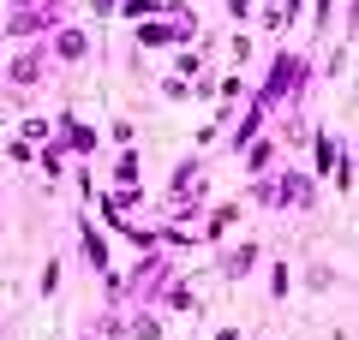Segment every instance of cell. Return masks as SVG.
<instances>
[{
    "label": "cell",
    "instance_id": "d6986e66",
    "mask_svg": "<svg viewBox=\"0 0 359 340\" xmlns=\"http://www.w3.org/2000/svg\"><path fill=\"white\" fill-rule=\"evenodd\" d=\"M36 167H42L48 179H60V173H66V150H60V143H36Z\"/></svg>",
    "mask_w": 359,
    "mask_h": 340
},
{
    "label": "cell",
    "instance_id": "5b68a950",
    "mask_svg": "<svg viewBox=\"0 0 359 340\" xmlns=\"http://www.w3.org/2000/svg\"><path fill=\"white\" fill-rule=\"evenodd\" d=\"M180 197H210L204 191V162H198V155L174 162V173H168V203H180Z\"/></svg>",
    "mask_w": 359,
    "mask_h": 340
},
{
    "label": "cell",
    "instance_id": "d4e9b609",
    "mask_svg": "<svg viewBox=\"0 0 359 340\" xmlns=\"http://www.w3.org/2000/svg\"><path fill=\"white\" fill-rule=\"evenodd\" d=\"M108 138H114L120 150H132V143H138V126H132V120H114V126H108Z\"/></svg>",
    "mask_w": 359,
    "mask_h": 340
},
{
    "label": "cell",
    "instance_id": "277c9868",
    "mask_svg": "<svg viewBox=\"0 0 359 340\" xmlns=\"http://www.w3.org/2000/svg\"><path fill=\"white\" fill-rule=\"evenodd\" d=\"M54 143H60V150L72 155V162H90V155L102 150V132H96L90 120H78V113L66 108L60 120H54Z\"/></svg>",
    "mask_w": 359,
    "mask_h": 340
},
{
    "label": "cell",
    "instance_id": "7402d4cb",
    "mask_svg": "<svg viewBox=\"0 0 359 340\" xmlns=\"http://www.w3.org/2000/svg\"><path fill=\"white\" fill-rule=\"evenodd\" d=\"M36 292H42V299H54V292H60V257H48V263H42V275H36Z\"/></svg>",
    "mask_w": 359,
    "mask_h": 340
},
{
    "label": "cell",
    "instance_id": "30bf717a",
    "mask_svg": "<svg viewBox=\"0 0 359 340\" xmlns=\"http://www.w3.org/2000/svg\"><path fill=\"white\" fill-rule=\"evenodd\" d=\"M78 257H84V263L96 269V275L108 269V239H102V233H96L90 221H78Z\"/></svg>",
    "mask_w": 359,
    "mask_h": 340
},
{
    "label": "cell",
    "instance_id": "7c38bea8",
    "mask_svg": "<svg viewBox=\"0 0 359 340\" xmlns=\"http://www.w3.org/2000/svg\"><path fill=\"white\" fill-rule=\"evenodd\" d=\"M132 42H138V48H174V30H168V18H138Z\"/></svg>",
    "mask_w": 359,
    "mask_h": 340
},
{
    "label": "cell",
    "instance_id": "ac0fdd59",
    "mask_svg": "<svg viewBox=\"0 0 359 340\" xmlns=\"http://www.w3.org/2000/svg\"><path fill=\"white\" fill-rule=\"evenodd\" d=\"M162 6H168V0H120L114 13L126 18V24H138V18H162Z\"/></svg>",
    "mask_w": 359,
    "mask_h": 340
},
{
    "label": "cell",
    "instance_id": "52a82bcc",
    "mask_svg": "<svg viewBox=\"0 0 359 340\" xmlns=\"http://www.w3.org/2000/svg\"><path fill=\"white\" fill-rule=\"evenodd\" d=\"M240 221V203H204V227H198V245H216V239H228V227Z\"/></svg>",
    "mask_w": 359,
    "mask_h": 340
},
{
    "label": "cell",
    "instance_id": "1f68e13d",
    "mask_svg": "<svg viewBox=\"0 0 359 340\" xmlns=\"http://www.w3.org/2000/svg\"><path fill=\"white\" fill-rule=\"evenodd\" d=\"M72 340H102V334H96V328H84V334H72Z\"/></svg>",
    "mask_w": 359,
    "mask_h": 340
},
{
    "label": "cell",
    "instance_id": "603a6c76",
    "mask_svg": "<svg viewBox=\"0 0 359 340\" xmlns=\"http://www.w3.org/2000/svg\"><path fill=\"white\" fill-rule=\"evenodd\" d=\"M6 162H18V167H30V162H36V143H25V138H13V143H6Z\"/></svg>",
    "mask_w": 359,
    "mask_h": 340
},
{
    "label": "cell",
    "instance_id": "6da1fadb",
    "mask_svg": "<svg viewBox=\"0 0 359 340\" xmlns=\"http://www.w3.org/2000/svg\"><path fill=\"white\" fill-rule=\"evenodd\" d=\"M318 185L323 179H311V167H282L276 179L257 173L252 179V203L257 209H311V203H318Z\"/></svg>",
    "mask_w": 359,
    "mask_h": 340
},
{
    "label": "cell",
    "instance_id": "484cf974",
    "mask_svg": "<svg viewBox=\"0 0 359 340\" xmlns=\"http://www.w3.org/2000/svg\"><path fill=\"white\" fill-rule=\"evenodd\" d=\"M306 287H311V292H335V269H323V263H318V269L306 275Z\"/></svg>",
    "mask_w": 359,
    "mask_h": 340
},
{
    "label": "cell",
    "instance_id": "44dd1931",
    "mask_svg": "<svg viewBox=\"0 0 359 340\" xmlns=\"http://www.w3.org/2000/svg\"><path fill=\"white\" fill-rule=\"evenodd\" d=\"M18 138L25 143H54V120H36V113H30L25 126H18Z\"/></svg>",
    "mask_w": 359,
    "mask_h": 340
},
{
    "label": "cell",
    "instance_id": "4dcf8cb0",
    "mask_svg": "<svg viewBox=\"0 0 359 340\" xmlns=\"http://www.w3.org/2000/svg\"><path fill=\"white\" fill-rule=\"evenodd\" d=\"M216 340H240V328H222V334H216Z\"/></svg>",
    "mask_w": 359,
    "mask_h": 340
},
{
    "label": "cell",
    "instance_id": "4fadbf2b",
    "mask_svg": "<svg viewBox=\"0 0 359 340\" xmlns=\"http://www.w3.org/2000/svg\"><path fill=\"white\" fill-rule=\"evenodd\" d=\"M126 340H162V316L132 304V311H126Z\"/></svg>",
    "mask_w": 359,
    "mask_h": 340
},
{
    "label": "cell",
    "instance_id": "8992f818",
    "mask_svg": "<svg viewBox=\"0 0 359 340\" xmlns=\"http://www.w3.org/2000/svg\"><path fill=\"white\" fill-rule=\"evenodd\" d=\"M257 257H264V245H257V239H233V251H222V281L240 287V281L257 269Z\"/></svg>",
    "mask_w": 359,
    "mask_h": 340
},
{
    "label": "cell",
    "instance_id": "e0dca14e",
    "mask_svg": "<svg viewBox=\"0 0 359 340\" xmlns=\"http://www.w3.org/2000/svg\"><path fill=\"white\" fill-rule=\"evenodd\" d=\"M114 185H144V162H138V150H120V155H114Z\"/></svg>",
    "mask_w": 359,
    "mask_h": 340
},
{
    "label": "cell",
    "instance_id": "ba28073f",
    "mask_svg": "<svg viewBox=\"0 0 359 340\" xmlns=\"http://www.w3.org/2000/svg\"><path fill=\"white\" fill-rule=\"evenodd\" d=\"M144 292H150L168 316H192V311H198V292L186 287V281H162V287H144Z\"/></svg>",
    "mask_w": 359,
    "mask_h": 340
},
{
    "label": "cell",
    "instance_id": "9a60e30c",
    "mask_svg": "<svg viewBox=\"0 0 359 340\" xmlns=\"http://www.w3.org/2000/svg\"><path fill=\"white\" fill-rule=\"evenodd\" d=\"M138 203H144V185H114V191H108V197H102V215H108V221H114V215L138 209Z\"/></svg>",
    "mask_w": 359,
    "mask_h": 340
},
{
    "label": "cell",
    "instance_id": "3957f363",
    "mask_svg": "<svg viewBox=\"0 0 359 340\" xmlns=\"http://www.w3.org/2000/svg\"><path fill=\"white\" fill-rule=\"evenodd\" d=\"M42 48H48L54 66H90V48H96V36H90L84 24H54L48 36H42Z\"/></svg>",
    "mask_w": 359,
    "mask_h": 340
},
{
    "label": "cell",
    "instance_id": "ffe728a7",
    "mask_svg": "<svg viewBox=\"0 0 359 340\" xmlns=\"http://www.w3.org/2000/svg\"><path fill=\"white\" fill-rule=\"evenodd\" d=\"M198 72H204V54H198V48H174V78H186V84H192Z\"/></svg>",
    "mask_w": 359,
    "mask_h": 340
},
{
    "label": "cell",
    "instance_id": "f1b7e54d",
    "mask_svg": "<svg viewBox=\"0 0 359 340\" xmlns=\"http://www.w3.org/2000/svg\"><path fill=\"white\" fill-rule=\"evenodd\" d=\"M6 13H36V6H48V0H0Z\"/></svg>",
    "mask_w": 359,
    "mask_h": 340
},
{
    "label": "cell",
    "instance_id": "4316f807",
    "mask_svg": "<svg viewBox=\"0 0 359 340\" xmlns=\"http://www.w3.org/2000/svg\"><path fill=\"white\" fill-rule=\"evenodd\" d=\"M222 6H228V18H233V24H245V18L257 13V0H222Z\"/></svg>",
    "mask_w": 359,
    "mask_h": 340
},
{
    "label": "cell",
    "instance_id": "f546056e",
    "mask_svg": "<svg viewBox=\"0 0 359 340\" xmlns=\"http://www.w3.org/2000/svg\"><path fill=\"white\" fill-rule=\"evenodd\" d=\"M84 6H90L96 18H114V6H120V0H84Z\"/></svg>",
    "mask_w": 359,
    "mask_h": 340
},
{
    "label": "cell",
    "instance_id": "9c48e42d",
    "mask_svg": "<svg viewBox=\"0 0 359 340\" xmlns=\"http://www.w3.org/2000/svg\"><path fill=\"white\" fill-rule=\"evenodd\" d=\"M276 155H282V143H276V132H269V138H264V132H257V138L252 143H245V173H269V167H276Z\"/></svg>",
    "mask_w": 359,
    "mask_h": 340
},
{
    "label": "cell",
    "instance_id": "d6a6232c",
    "mask_svg": "<svg viewBox=\"0 0 359 340\" xmlns=\"http://www.w3.org/2000/svg\"><path fill=\"white\" fill-rule=\"evenodd\" d=\"M0 227H6V197H0Z\"/></svg>",
    "mask_w": 359,
    "mask_h": 340
},
{
    "label": "cell",
    "instance_id": "cb8c5ba5",
    "mask_svg": "<svg viewBox=\"0 0 359 340\" xmlns=\"http://www.w3.org/2000/svg\"><path fill=\"white\" fill-rule=\"evenodd\" d=\"M162 96H168V101H192V84H186V78H174V72H168V78H162Z\"/></svg>",
    "mask_w": 359,
    "mask_h": 340
},
{
    "label": "cell",
    "instance_id": "5bb4252c",
    "mask_svg": "<svg viewBox=\"0 0 359 340\" xmlns=\"http://www.w3.org/2000/svg\"><path fill=\"white\" fill-rule=\"evenodd\" d=\"M264 120H269V113H264V108H257V101H252V108L240 113V126H233V138H228V150H245V143H252L257 132H264Z\"/></svg>",
    "mask_w": 359,
    "mask_h": 340
},
{
    "label": "cell",
    "instance_id": "8fae6325",
    "mask_svg": "<svg viewBox=\"0 0 359 340\" xmlns=\"http://www.w3.org/2000/svg\"><path fill=\"white\" fill-rule=\"evenodd\" d=\"M335 162H341V138L318 132V138H311V179H323V173H330Z\"/></svg>",
    "mask_w": 359,
    "mask_h": 340
},
{
    "label": "cell",
    "instance_id": "83f0119b",
    "mask_svg": "<svg viewBox=\"0 0 359 340\" xmlns=\"http://www.w3.org/2000/svg\"><path fill=\"white\" fill-rule=\"evenodd\" d=\"M330 18H335V0H311V24L330 30Z\"/></svg>",
    "mask_w": 359,
    "mask_h": 340
},
{
    "label": "cell",
    "instance_id": "7a4b0ae2",
    "mask_svg": "<svg viewBox=\"0 0 359 340\" xmlns=\"http://www.w3.org/2000/svg\"><path fill=\"white\" fill-rule=\"evenodd\" d=\"M48 72H54L48 48H42V42H18V48L6 54V66H0V84L6 90H42Z\"/></svg>",
    "mask_w": 359,
    "mask_h": 340
},
{
    "label": "cell",
    "instance_id": "836d02e7",
    "mask_svg": "<svg viewBox=\"0 0 359 340\" xmlns=\"http://www.w3.org/2000/svg\"><path fill=\"white\" fill-rule=\"evenodd\" d=\"M0 42H6V24H0Z\"/></svg>",
    "mask_w": 359,
    "mask_h": 340
},
{
    "label": "cell",
    "instance_id": "2e32d148",
    "mask_svg": "<svg viewBox=\"0 0 359 340\" xmlns=\"http://www.w3.org/2000/svg\"><path fill=\"white\" fill-rule=\"evenodd\" d=\"M264 292H269V299H276V304H282V299H287V292H294V269H287V263H282V257H276V263H269V269H264Z\"/></svg>",
    "mask_w": 359,
    "mask_h": 340
}]
</instances>
